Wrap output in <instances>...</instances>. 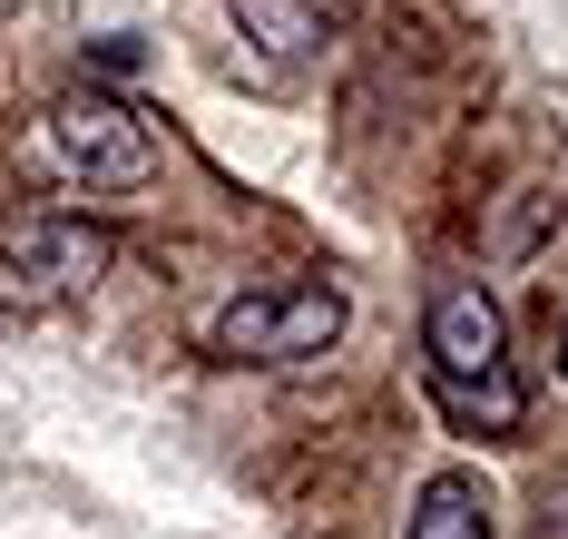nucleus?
<instances>
[{
	"mask_svg": "<svg viewBox=\"0 0 568 539\" xmlns=\"http://www.w3.org/2000/svg\"><path fill=\"white\" fill-rule=\"evenodd\" d=\"M412 539H490V490L470 471H442L412 510Z\"/></svg>",
	"mask_w": 568,
	"mask_h": 539,
	"instance_id": "39448f33",
	"label": "nucleus"
},
{
	"mask_svg": "<svg viewBox=\"0 0 568 539\" xmlns=\"http://www.w3.org/2000/svg\"><path fill=\"white\" fill-rule=\"evenodd\" d=\"M343 344V295L334 285H284V295H235L206 324L216 363H314Z\"/></svg>",
	"mask_w": 568,
	"mask_h": 539,
	"instance_id": "f03ea898",
	"label": "nucleus"
},
{
	"mask_svg": "<svg viewBox=\"0 0 568 539\" xmlns=\"http://www.w3.org/2000/svg\"><path fill=\"white\" fill-rule=\"evenodd\" d=\"M235 30H255L265 60H304V50L324 40V20H314L304 0H235Z\"/></svg>",
	"mask_w": 568,
	"mask_h": 539,
	"instance_id": "423d86ee",
	"label": "nucleus"
},
{
	"mask_svg": "<svg viewBox=\"0 0 568 539\" xmlns=\"http://www.w3.org/2000/svg\"><path fill=\"white\" fill-rule=\"evenodd\" d=\"M50 157L79 186H148L158 177V138H148V119H128L109 89H69V99L50 109Z\"/></svg>",
	"mask_w": 568,
	"mask_h": 539,
	"instance_id": "7ed1b4c3",
	"label": "nucleus"
},
{
	"mask_svg": "<svg viewBox=\"0 0 568 539\" xmlns=\"http://www.w3.org/2000/svg\"><path fill=\"white\" fill-rule=\"evenodd\" d=\"M422 354H432V393H442V413H452V421L519 431L529 393H519V373H510V324H500V304L480 295V285H452V295H432Z\"/></svg>",
	"mask_w": 568,
	"mask_h": 539,
	"instance_id": "f257e3e1",
	"label": "nucleus"
},
{
	"mask_svg": "<svg viewBox=\"0 0 568 539\" xmlns=\"http://www.w3.org/2000/svg\"><path fill=\"white\" fill-rule=\"evenodd\" d=\"M109 226H89V216H30V226H10L0 245V285L10 295H89L99 275H109Z\"/></svg>",
	"mask_w": 568,
	"mask_h": 539,
	"instance_id": "20e7f679",
	"label": "nucleus"
}]
</instances>
